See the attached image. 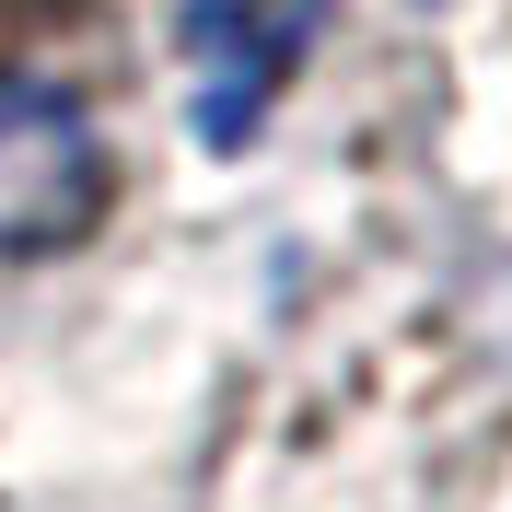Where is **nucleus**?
I'll return each instance as SVG.
<instances>
[{
    "mask_svg": "<svg viewBox=\"0 0 512 512\" xmlns=\"http://www.w3.org/2000/svg\"><path fill=\"white\" fill-rule=\"evenodd\" d=\"M338 0H187V117L210 152H245Z\"/></svg>",
    "mask_w": 512,
    "mask_h": 512,
    "instance_id": "nucleus-1",
    "label": "nucleus"
},
{
    "mask_svg": "<svg viewBox=\"0 0 512 512\" xmlns=\"http://www.w3.org/2000/svg\"><path fill=\"white\" fill-rule=\"evenodd\" d=\"M105 222V140L70 94H0V256H59Z\"/></svg>",
    "mask_w": 512,
    "mask_h": 512,
    "instance_id": "nucleus-2",
    "label": "nucleus"
}]
</instances>
